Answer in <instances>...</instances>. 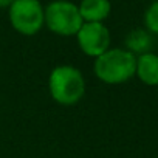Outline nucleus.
Wrapping results in <instances>:
<instances>
[{"label":"nucleus","instance_id":"11","mask_svg":"<svg viewBox=\"0 0 158 158\" xmlns=\"http://www.w3.org/2000/svg\"><path fill=\"white\" fill-rule=\"evenodd\" d=\"M156 95H158V87H156Z\"/></svg>","mask_w":158,"mask_h":158},{"label":"nucleus","instance_id":"5","mask_svg":"<svg viewBox=\"0 0 158 158\" xmlns=\"http://www.w3.org/2000/svg\"><path fill=\"white\" fill-rule=\"evenodd\" d=\"M76 39L82 53L95 59L110 48V31L104 23L84 22L76 34Z\"/></svg>","mask_w":158,"mask_h":158},{"label":"nucleus","instance_id":"6","mask_svg":"<svg viewBox=\"0 0 158 158\" xmlns=\"http://www.w3.org/2000/svg\"><path fill=\"white\" fill-rule=\"evenodd\" d=\"M135 76L150 87H158V54L155 53H146L136 57V70Z\"/></svg>","mask_w":158,"mask_h":158},{"label":"nucleus","instance_id":"9","mask_svg":"<svg viewBox=\"0 0 158 158\" xmlns=\"http://www.w3.org/2000/svg\"><path fill=\"white\" fill-rule=\"evenodd\" d=\"M144 25L150 34L158 36V2H153L149 5V8L144 13Z\"/></svg>","mask_w":158,"mask_h":158},{"label":"nucleus","instance_id":"1","mask_svg":"<svg viewBox=\"0 0 158 158\" xmlns=\"http://www.w3.org/2000/svg\"><path fill=\"white\" fill-rule=\"evenodd\" d=\"M136 56L126 48H109L95 59L93 71L106 84H123L135 76Z\"/></svg>","mask_w":158,"mask_h":158},{"label":"nucleus","instance_id":"4","mask_svg":"<svg viewBox=\"0 0 158 158\" xmlns=\"http://www.w3.org/2000/svg\"><path fill=\"white\" fill-rule=\"evenodd\" d=\"M10 22L16 31L25 36H33L45 25L44 6L36 0H16L8 10Z\"/></svg>","mask_w":158,"mask_h":158},{"label":"nucleus","instance_id":"2","mask_svg":"<svg viewBox=\"0 0 158 158\" xmlns=\"http://www.w3.org/2000/svg\"><path fill=\"white\" fill-rule=\"evenodd\" d=\"M48 90L56 102L62 106H73L85 95L84 74L76 67L59 65L50 73Z\"/></svg>","mask_w":158,"mask_h":158},{"label":"nucleus","instance_id":"7","mask_svg":"<svg viewBox=\"0 0 158 158\" xmlns=\"http://www.w3.org/2000/svg\"><path fill=\"white\" fill-rule=\"evenodd\" d=\"M77 8L84 22L102 23V20L109 17L112 5L107 0H84L81 5H77Z\"/></svg>","mask_w":158,"mask_h":158},{"label":"nucleus","instance_id":"10","mask_svg":"<svg viewBox=\"0 0 158 158\" xmlns=\"http://www.w3.org/2000/svg\"><path fill=\"white\" fill-rule=\"evenodd\" d=\"M10 5H11V2H5V0H3V2H0V8H5V6L10 8Z\"/></svg>","mask_w":158,"mask_h":158},{"label":"nucleus","instance_id":"3","mask_svg":"<svg viewBox=\"0 0 158 158\" xmlns=\"http://www.w3.org/2000/svg\"><path fill=\"white\" fill-rule=\"evenodd\" d=\"M45 25L59 36H76L84 20L77 5L71 2H51L44 8Z\"/></svg>","mask_w":158,"mask_h":158},{"label":"nucleus","instance_id":"8","mask_svg":"<svg viewBox=\"0 0 158 158\" xmlns=\"http://www.w3.org/2000/svg\"><path fill=\"white\" fill-rule=\"evenodd\" d=\"M126 50L129 53H132L133 56H141V54H146V53H150V48L153 45V40H152V36L149 31L146 30H133L130 31L127 36H126Z\"/></svg>","mask_w":158,"mask_h":158}]
</instances>
